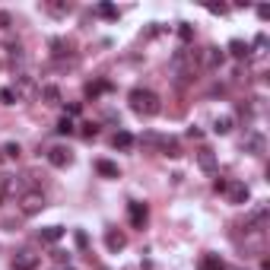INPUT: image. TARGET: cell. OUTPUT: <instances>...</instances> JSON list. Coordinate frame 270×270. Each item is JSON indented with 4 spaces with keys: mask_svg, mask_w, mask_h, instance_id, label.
<instances>
[{
    "mask_svg": "<svg viewBox=\"0 0 270 270\" xmlns=\"http://www.w3.org/2000/svg\"><path fill=\"white\" fill-rule=\"evenodd\" d=\"M159 147H162V156H172V159L182 156V147H178V140H159Z\"/></svg>",
    "mask_w": 270,
    "mask_h": 270,
    "instance_id": "16",
    "label": "cell"
},
{
    "mask_svg": "<svg viewBox=\"0 0 270 270\" xmlns=\"http://www.w3.org/2000/svg\"><path fill=\"white\" fill-rule=\"evenodd\" d=\"M83 137H99V124H93V121L83 124Z\"/></svg>",
    "mask_w": 270,
    "mask_h": 270,
    "instance_id": "27",
    "label": "cell"
},
{
    "mask_svg": "<svg viewBox=\"0 0 270 270\" xmlns=\"http://www.w3.org/2000/svg\"><path fill=\"white\" fill-rule=\"evenodd\" d=\"M105 89H108V83H89L86 93H89V96H99V93H105Z\"/></svg>",
    "mask_w": 270,
    "mask_h": 270,
    "instance_id": "26",
    "label": "cell"
},
{
    "mask_svg": "<svg viewBox=\"0 0 270 270\" xmlns=\"http://www.w3.org/2000/svg\"><path fill=\"white\" fill-rule=\"evenodd\" d=\"M61 270H74V267H61Z\"/></svg>",
    "mask_w": 270,
    "mask_h": 270,
    "instance_id": "33",
    "label": "cell"
},
{
    "mask_svg": "<svg viewBox=\"0 0 270 270\" xmlns=\"http://www.w3.org/2000/svg\"><path fill=\"white\" fill-rule=\"evenodd\" d=\"M39 239H42V242H58V239H64V226H48V229H39Z\"/></svg>",
    "mask_w": 270,
    "mask_h": 270,
    "instance_id": "12",
    "label": "cell"
},
{
    "mask_svg": "<svg viewBox=\"0 0 270 270\" xmlns=\"http://www.w3.org/2000/svg\"><path fill=\"white\" fill-rule=\"evenodd\" d=\"M207 10H210V13H226V7H223V4H210Z\"/></svg>",
    "mask_w": 270,
    "mask_h": 270,
    "instance_id": "32",
    "label": "cell"
},
{
    "mask_svg": "<svg viewBox=\"0 0 270 270\" xmlns=\"http://www.w3.org/2000/svg\"><path fill=\"white\" fill-rule=\"evenodd\" d=\"M48 13H54V16H67V13H70V4H48Z\"/></svg>",
    "mask_w": 270,
    "mask_h": 270,
    "instance_id": "25",
    "label": "cell"
},
{
    "mask_svg": "<svg viewBox=\"0 0 270 270\" xmlns=\"http://www.w3.org/2000/svg\"><path fill=\"white\" fill-rule=\"evenodd\" d=\"M197 270H226V264L216 258V255H204L201 264H197Z\"/></svg>",
    "mask_w": 270,
    "mask_h": 270,
    "instance_id": "14",
    "label": "cell"
},
{
    "mask_svg": "<svg viewBox=\"0 0 270 270\" xmlns=\"http://www.w3.org/2000/svg\"><path fill=\"white\" fill-rule=\"evenodd\" d=\"M0 156H4V153H0Z\"/></svg>",
    "mask_w": 270,
    "mask_h": 270,
    "instance_id": "35",
    "label": "cell"
},
{
    "mask_svg": "<svg viewBox=\"0 0 270 270\" xmlns=\"http://www.w3.org/2000/svg\"><path fill=\"white\" fill-rule=\"evenodd\" d=\"M0 201H4V191H0Z\"/></svg>",
    "mask_w": 270,
    "mask_h": 270,
    "instance_id": "34",
    "label": "cell"
},
{
    "mask_svg": "<svg viewBox=\"0 0 270 270\" xmlns=\"http://www.w3.org/2000/svg\"><path fill=\"white\" fill-rule=\"evenodd\" d=\"M131 108L140 115V118H156L159 112H162V102H159V96L153 93V89H134L131 93Z\"/></svg>",
    "mask_w": 270,
    "mask_h": 270,
    "instance_id": "2",
    "label": "cell"
},
{
    "mask_svg": "<svg viewBox=\"0 0 270 270\" xmlns=\"http://www.w3.org/2000/svg\"><path fill=\"white\" fill-rule=\"evenodd\" d=\"M105 245H108V251H121L124 245H128V239H124L121 232H115V229H112V232L105 236Z\"/></svg>",
    "mask_w": 270,
    "mask_h": 270,
    "instance_id": "13",
    "label": "cell"
},
{
    "mask_svg": "<svg viewBox=\"0 0 270 270\" xmlns=\"http://www.w3.org/2000/svg\"><path fill=\"white\" fill-rule=\"evenodd\" d=\"M0 153H7V156H20L23 150H20V143H7V147L0 150Z\"/></svg>",
    "mask_w": 270,
    "mask_h": 270,
    "instance_id": "28",
    "label": "cell"
},
{
    "mask_svg": "<svg viewBox=\"0 0 270 270\" xmlns=\"http://www.w3.org/2000/svg\"><path fill=\"white\" fill-rule=\"evenodd\" d=\"M264 226H267V207L261 204V207L251 210V216H248V229H251V232H264Z\"/></svg>",
    "mask_w": 270,
    "mask_h": 270,
    "instance_id": "9",
    "label": "cell"
},
{
    "mask_svg": "<svg viewBox=\"0 0 270 270\" xmlns=\"http://www.w3.org/2000/svg\"><path fill=\"white\" fill-rule=\"evenodd\" d=\"M77 245H80V248H86V245H89V239H86V232H77Z\"/></svg>",
    "mask_w": 270,
    "mask_h": 270,
    "instance_id": "29",
    "label": "cell"
},
{
    "mask_svg": "<svg viewBox=\"0 0 270 270\" xmlns=\"http://www.w3.org/2000/svg\"><path fill=\"white\" fill-rule=\"evenodd\" d=\"M223 61H226V51H223V48H216V45H213V48H207V51L201 54V64H204V67H210V70H216Z\"/></svg>",
    "mask_w": 270,
    "mask_h": 270,
    "instance_id": "8",
    "label": "cell"
},
{
    "mask_svg": "<svg viewBox=\"0 0 270 270\" xmlns=\"http://www.w3.org/2000/svg\"><path fill=\"white\" fill-rule=\"evenodd\" d=\"M67 115H80V102H70L67 105Z\"/></svg>",
    "mask_w": 270,
    "mask_h": 270,
    "instance_id": "30",
    "label": "cell"
},
{
    "mask_svg": "<svg viewBox=\"0 0 270 270\" xmlns=\"http://www.w3.org/2000/svg\"><path fill=\"white\" fill-rule=\"evenodd\" d=\"M39 264H42V255H35L29 248L13 255V270H39Z\"/></svg>",
    "mask_w": 270,
    "mask_h": 270,
    "instance_id": "4",
    "label": "cell"
},
{
    "mask_svg": "<svg viewBox=\"0 0 270 270\" xmlns=\"http://www.w3.org/2000/svg\"><path fill=\"white\" fill-rule=\"evenodd\" d=\"M48 162H51L54 169H67L70 162H74V153H70L67 147H51L48 150Z\"/></svg>",
    "mask_w": 270,
    "mask_h": 270,
    "instance_id": "7",
    "label": "cell"
},
{
    "mask_svg": "<svg viewBox=\"0 0 270 270\" xmlns=\"http://www.w3.org/2000/svg\"><path fill=\"white\" fill-rule=\"evenodd\" d=\"M20 210H23L26 216L42 213V210H45V194H42V191H26V194L20 197Z\"/></svg>",
    "mask_w": 270,
    "mask_h": 270,
    "instance_id": "3",
    "label": "cell"
},
{
    "mask_svg": "<svg viewBox=\"0 0 270 270\" xmlns=\"http://www.w3.org/2000/svg\"><path fill=\"white\" fill-rule=\"evenodd\" d=\"M0 99H4L7 105H16V99H20V89H13V86H7V89H0Z\"/></svg>",
    "mask_w": 270,
    "mask_h": 270,
    "instance_id": "22",
    "label": "cell"
},
{
    "mask_svg": "<svg viewBox=\"0 0 270 270\" xmlns=\"http://www.w3.org/2000/svg\"><path fill=\"white\" fill-rule=\"evenodd\" d=\"M197 166H201L204 172H210V175H213V172H216V156H213V150H207V147H204L201 153H197Z\"/></svg>",
    "mask_w": 270,
    "mask_h": 270,
    "instance_id": "10",
    "label": "cell"
},
{
    "mask_svg": "<svg viewBox=\"0 0 270 270\" xmlns=\"http://www.w3.org/2000/svg\"><path fill=\"white\" fill-rule=\"evenodd\" d=\"M131 143H134V137H131L128 131H118V134L112 137V147H115V150H128Z\"/></svg>",
    "mask_w": 270,
    "mask_h": 270,
    "instance_id": "17",
    "label": "cell"
},
{
    "mask_svg": "<svg viewBox=\"0 0 270 270\" xmlns=\"http://www.w3.org/2000/svg\"><path fill=\"white\" fill-rule=\"evenodd\" d=\"M226 185H229L226 178H216V182H213V188H216V191H226Z\"/></svg>",
    "mask_w": 270,
    "mask_h": 270,
    "instance_id": "31",
    "label": "cell"
},
{
    "mask_svg": "<svg viewBox=\"0 0 270 270\" xmlns=\"http://www.w3.org/2000/svg\"><path fill=\"white\" fill-rule=\"evenodd\" d=\"M229 54L242 61V58H248V54H251V45H248V42H242V39H232V42H229Z\"/></svg>",
    "mask_w": 270,
    "mask_h": 270,
    "instance_id": "11",
    "label": "cell"
},
{
    "mask_svg": "<svg viewBox=\"0 0 270 270\" xmlns=\"http://www.w3.org/2000/svg\"><path fill=\"white\" fill-rule=\"evenodd\" d=\"M96 172L105 175V178H118V175H121L118 166H115V162H108V159H99V162H96Z\"/></svg>",
    "mask_w": 270,
    "mask_h": 270,
    "instance_id": "15",
    "label": "cell"
},
{
    "mask_svg": "<svg viewBox=\"0 0 270 270\" xmlns=\"http://www.w3.org/2000/svg\"><path fill=\"white\" fill-rule=\"evenodd\" d=\"M42 99H45L48 105H58V102H61V89H58V86H45V89H42Z\"/></svg>",
    "mask_w": 270,
    "mask_h": 270,
    "instance_id": "20",
    "label": "cell"
},
{
    "mask_svg": "<svg viewBox=\"0 0 270 270\" xmlns=\"http://www.w3.org/2000/svg\"><path fill=\"white\" fill-rule=\"evenodd\" d=\"M128 220H131V226H134V229H143V226H147V220H150L147 204L131 201V204H128Z\"/></svg>",
    "mask_w": 270,
    "mask_h": 270,
    "instance_id": "6",
    "label": "cell"
},
{
    "mask_svg": "<svg viewBox=\"0 0 270 270\" xmlns=\"http://www.w3.org/2000/svg\"><path fill=\"white\" fill-rule=\"evenodd\" d=\"M197 64H201V54H194V51H188V48H182V51L172 54V64H169V67H172V80H175L178 89H185V86L194 83Z\"/></svg>",
    "mask_w": 270,
    "mask_h": 270,
    "instance_id": "1",
    "label": "cell"
},
{
    "mask_svg": "<svg viewBox=\"0 0 270 270\" xmlns=\"http://www.w3.org/2000/svg\"><path fill=\"white\" fill-rule=\"evenodd\" d=\"M178 39H182L185 45H188V42H194V29H191L188 23H178Z\"/></svg>",
    "mask_w": 270,
    "mask_h": 270,
    "instance_id": "23",
    "label": "cell"
},
{
    "mask_svg": "<svg viewBox=\"0 0 270 270\" xmlns=\"http://www.w3.org/2000/svg\"><path fill=\"white\" fill-rule=\"evenodd\" d=\"M54 131H58V134H74V121H70V118H61Z\"/></svg>",
    "mask_w": 270,
    "mask_h": 270,
    "instance_id": "24",
    "label": "cell"
},
{
    "mask_svg": "<svg viewBox=\"0 0 270 270\" xmlns=\"http://www.w3.org/2000/svg\"><path fill=\"white\" fill-rule=\"evenodd\" d=\"M223 194L229 197V204H236V207L248 204V197H251V191H248V185H245V182H229Z\"/></svg>",
    "mask_w": 270,
    "mask_h": 270,
    "instance_id": "5",
    "label": "cell"
},
{
    "mask_svg": "<svg viewBox=\"0 0 270 270\" xmlns=\"http://www.w3.org/2000/svg\"><path fill=\"white\" fill-rule=\"evenodd\" d=\"M229 131H232V118H229V115H223V118H216V121H213V134L226 137Z\"/></svg>",
    "mask_w": 270,
    "mask_h": 270,
    "instance_id": "19",
    "label": "cell"
},
{
    "mask_svg": "<svg viewBox=\"0 0 270 270\" xmlns=\"http://www.w3.org/2000/svg\"><path fill=\"white\" fill-rule=\"evenodd\" d=\"M245 147H248L251 153H255V156H261V153H264V137H261V134H248Z\"/></svg>",
    "mask_w": 270,
    "mask_h": 270,
    "instance_id": "18",
    "label": "cell"
},
{
    "mask_svg": "<svg viewBox=\"0 0 270 270\" xmlns=\"http://www.w3.org/2000/svg\"><path fill=\"white\" fill-rule=\"evenodd\" d=\"M96 16H105V20H115V16H118V7H112V4H99V7H96Z\"/></svg>",
    "mask_w": 270,
    "mask_h": 270,
    "instance_id": "21",
    "label": "cell"
}]
</instances>
